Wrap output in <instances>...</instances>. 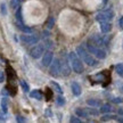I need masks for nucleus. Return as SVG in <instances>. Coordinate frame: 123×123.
<instances>
[{"label": "nucleus", "instance_id": "obj_22", "mask_svg": "<svg viewBox=\"0 0 123 123\" xmlns=\"http://www.w3.org/2000/svg\"><path fill=\"white\" fill-rule=\"evenodd\" d=\"M117 117L115 115H108V114H105L103 117H101V121H108V120H116Z\"/></svg>", "mask_w": 123, "mask_h": 123}, {"label": "nucleus", "instance_id": "obj_34", "mask_svg": "<svg viewBox=\"0 0 123 123\" xmlns=\"http://www.w3.org/2000/svg\"><path fill=\"white\" fill-rule=\"evenodd\" d=\"M1 93H2V95H6V96H7V95H8V91H7V89H6V88L2 89V91H1Z\"/></svg>", "mask_w": 123, "mask_h": 123}, {"label": "nucleus", "instance_id": "obj_18", "mask_svg": "<svg viewBox=\"0 0 123 123\" xmlns=\"http://www.w3.org/2000/svg\"><path fill=\"white\" fill-rule=\"evenodd\" d=\"M50 84H51V87H54V89H55V90H56L58 93H63V89H62V87L57 83V82L51 81V82H50Z\"/></svg>", "mask_w": 123, "mask_h": 123}, {"label": "nucleus", "instance_id": "obj_25", "mask_svg": "<svg viewBox=\"0 0 123 123\" xmlns=\"http://www.w3.org/2000/svg\"><path fill=\"white\" fill-rule=\"evenodd\" d=\"M87 112H88V115L90 114V115H98L99 114V112L97 110H95V108H87Z\"/></svg>", "mask_w": 123, "mask_h": 123}, {"label": "nucleus", "instance_id": "obj_13", "mask_svg": "<svg viewBox=\"0 0 123 123\" xmlns=\"http://www.w3.org/2000/svg\"><path fill=\"white\" fill-rule=\"evenodd\" d=\"M17 27L21 31H23L24 33H32V29L26 26V25H24L22 22H17Z\"/></svg>", "mask_w": 123, "mask_h": 123}, {"label": "nucleus", "instance_id": "obj_5", "mask_svg": "<svg viewBox=\"0 0 123 123\" xmlns=\"http://www.w3.org/2000/svg\"><path fill=\"white\" fill-rule=\"evenodd\" d=\"M50 74L53 76H58L61 74V63L59 59H53L50 64Z\"/></svg>", "mask_w": 123, "mask_h": 123}, {"label": "nucleus", "instance_id": "obj_35", "mask_svg": "<svg viewBox=\"0 0 123 123\" xmlns=\"http://www.w3.org/2000/svg\"><path fill=\"white\" fill-rule=\"evenodd\" d=\"M46 114H47V115H49V116H50V115L53 114V113H51V112H50V111H49V110H47V111H46Z\"/></svg>", "mask_w": 123, "mask_h": 123}, {"label": "nucleus", "instance_id": "obj_32", "mask_svg": "<svg viewBox=\"0 0 123 123\" xmlns=\"http://www.w3.org/2000/svg\"><path fill=\"white\" fill-rule=\"evenodd\" d=\"M5 81V74L2 71H0V83H2Z\"/></svg>", "mask_w": 123, "mask_h": 123}, {"label": "nucleus", "instance_id": "obj_38", "mask_svg": "<svg viewBox=\"0 0 123 123\" xmlns=\"http://www.w3.org/2000/svg\"><path fill=\"white\" fill-rule=\"evenodd\" d=\"M107 1H108V0H104V4H106V2H107Z\"/></svg>", "mask_w": 123, "mask_h": 123}, {"label": "nucleus", "instance_id": "obj_24", "mask_svg": "<svg viewBox=\"0 0 123 123\" xmlns=\"http://www.w3.org/2000/svg\"><path fill=\"white\" fill-rule=\"evenodd\" d=\"M56 103H57L58 105L63 106L64 104H65V98H64L63 96H58V97H57V99H56Z\"/></svg>", "mask_w": 123, "mask_h": 123}, {"label": "nucleus", "instance_id": "obj_8", "mask_svg": "<svg viewBox=\"0 0 123 123\" xmlns=\"http://www.w3.org/2000/svg\"><path fill=\"white\" fill-rule=\"evenodd\" d=\"M61 72L64 76H67V75H70V73H71L70 65H68V63H67L65 59H62L61 61Z\"/></svg>", "mask_w": 123, "mask_h": 123}, {"label": "nucleus", "instance_id": "obj_4", "mask_svg": "<svg viewBox=\"0 0 123 123\" xmlns=\"http://www.w3.org/2000/svg\"><path fill=\"white\" fill-rule=\"evenodd\" d=\"M87 50H88L90 54H93V55H95L97 58H99V59L106 58V51L103 50V49H100V48H98L97 46L88 44V46H87Z\"/></svg>", "mask_w": 123, "mask_h": 123}, {"label": "nucleus", "instance_id": "obj_20", "mask_svg": "<svg viewBox=\"0 0 123 123\" xmlns=\"http://www.w3.org/2000/svg\"><path fill=\"white\" fill-rule=\"evenodd\" d=\"M87 104L90 106H93V107H98V106H100V101L96 100V99H88Z\"/></svg>", "mask_w": 123, "mask_h": 123}, {"label": "nucleus", "instance_id": "obj_23", "mask_svg": "<svg viewBox=\"0 0 123 123\" xmlns=\"http://www.w3.org/2000/svg\"><path fill=\"white\" fill-rule=\"evenodd\" d=\"M16 19H17V22H22V9H21V7H18L16 10Z\"/></svg>", "mask_w": 123, "mask_h": 123}, {"label": "nucleus", "instance_id": "obj_7", "mask_svg": "<svg viewBox=\"0 0 123 123\" xmlns=\"http://www.w3.org/2000/svg\"><path fill=\"white\" fill-rule=\"evenodd\" d=\"M21 40H22L23 42L27 43V44H35V43H38L39 38H38L37 35L27 33V35H21Z\"/></svg>", "mask_w": 123, "mask_h": 123}, {"label": "nucleus", "instance_id": "obj_12", "mask_svg": "<svg viewBox=\"0 0 123 123\" xmlns=\"http://www.w3.org/2000/svg\"><path fill=\"white\" fill-rule=\"evenodd\" d=\"M30 97L34 98V99H37V100H42L43 95H42V92L40 91V90H33V91L30 92Z\"/></svg>", "mask_w": 123, "mask_h": 123}, {"label": "nucleus", "instance_id": "obj_2", "mask_svg": "<svg viewBox=\"0 0 123 123\" xmlns=\"http://www.w3.org/2000/svg\"><path fill=\"white\" fill-rule=\"evenodd\" d=\"M76 54L83 59V62L87 64V65H89V66H96L97 65V61L87 53V50H86L82 46H79V47L76 48Z\"/></svg>", "mask_w": 123, "mask_h": 123}, {"label": "nucleus", "instance_id": "obj_28", "mask_svg": "<svg viewBox=\"0 0 123 123\" xmlns=\"http://www.w3.org/2000/svg\"><path fill=\"white\" fill-rule=\"evenodd\" d=\"M70 121L72 123H80V122H81V120H80L79 117H76V116H72Z\"/></svg>", "mask_w": 123, "mask_h": 123}, {"label": "nucleus", "instance_id": "obj_30", "mask_svg": "<svg viewBox=\"0 0 123 123\" xmlns=\"http://www.w3.org/2000/svg\"><path fill=\"white\" fill-rule=\"evenodd\" d=\"M5 116H6V113H4V112L1 111V112H0V121H6V117H5Z\"/></svg>", "mask_w": 123, "mask_h": 123}, {"label": "nucleus", "instance_id": "obj_26", "mask_svg": "<svg viewBox=\"0 0 123 123\" xmlns=\"http://www.w3.org/2000/svg\"><path fill=\"white\" fill-rule=\"evenodd\" d=\"M0 12H1L2 15H6V14H7V9H6V4H5V2H2V4L0 5Z\"/></svg>", "mask_w": 123, "mask_h": 123}, {"label": "nucleus", "instance_id": "obj_3", "mask_svg": "<svg viewBox=\"0 0 123 123\" xmlns=\"http://www.w3.org/2000/svg\"><path fill=\"white\" fill-rule=\"evenodd\" d=\"M113 17H114V13L111 9H106V10H103V12L97 14L96 21H98V22H110Z\"/></svg>", "mask_w": 123, "mask_h": 123}, {"label": "nucleus", "instance_id": "obj_14", "mask_svg": "<svg viewBox=\"0 0 123 123\" xmlns=\"http://www.w3.org/2000/svg\"><path fill=\"white\" fill-rule=\"evenodd\" d=\"M75 114L78 115L79 117H87L88 116V112L83 108H76L75 110Z\"/></svg>", "mask_w": 123, "mask_h": 123}, {"label": "nucleus", "instance_id": "obj_6", "mask_svg": "<svg viewBox=\"0 0 123 123\" xmlns=\"http://www.w3.org/2000/svg\"><path fill=\"white\" fill-rule=\"evenodd\" d=\"M44 51V47L42 46V44H37L35 47H33V48L31 49V56L33 58H35V59H38V58H40L41 56H42V54H43Z\"/></svg>", "mask_w": 123, "mask_h": 123}, {"label": "nucleus", "instance_id": "obj_15", "mask_svg": "<svg viewBox=\"0 0 123 123\" xmlns=\"http://www.w3.org/2000/svg\"><path fill=\"white\" fill-rule=\"evenodd\" d=\"M23 2H24V0H12V1H10V7L13 9H16V8H18Z\"/></svg>", "mask_w": 123, "mask_h": 123}, {"label": "nucleus", "instance_id": "obj_10", "mask_svg": "<svg viewBox=\"0 0 123 123\" xmlns=\"http://www.w3.org/2000/svg\"><path fill=\"white\" fill-rule=\"evenodd\" d=\"M72 92L74 93V96H80L81 92H82V89L80 87V84L78 82H72Z\"/></svg>", "mask_w": 123, "mask_h": 123}, {"label": "nucleus", "instance_id": "obj_1", "mask_svg": "<svg viewBox=\"0 0 123 123\" xmlns=\"http://www.w3.org/2000/svg\"><path fill=\"white\" fill-rule=\"evenodd\" d=\"M68 62L71 63L72 68H73V71H74L75 73H78V74L83 73V71H84L83 64H82V62H81V59L79 58V56H78L76 53L71 51V53L68 54Z\"/></svg>", "mask_w": 123, "mask_h": 123}, {"label": "nucleus", "instance_id": "obj_31", "mask_svg": "<svg viewBox=\"0 0 123 123\" xmlns=\"http://www.w3.org/2000/svg\"><path fill=\"white\" fill-rule=\"evenodd\" d=\"M16 120H17V122H25V119H24L23 116H21V115H17V116H16Z\"/></svg>", "mask_w": 123, "mask_h": 123}, {"label": "nucleus", "instance_id": "obj_16", "mask_svg": "<svg viewBox=\"0 0 123 123\" xmlns=\"http://www.w3.org/2000/svg\"><path fill=\"white\" fill-rule=\"evenodd\" d=\"M1 111L4 113L8 112V104H7V98H2L1 99Z\"/></svg>", "mask_w": 123, "mask_h": 123}, {"label": "nucleus", "instance_id": "obj_11", "mask_svg": "<svg viewBox=\"0 0 123 123\" xmlns=\"http://www.w3.org/2000/svg\"><path fill=\"white\" fill-rule=\"evenodd\" d=\"M100 30L103 33H107L112 30V24L110 22H100Z\"/></svg>", "mask_w": 123, "mask_h": 123}, {"label": "nucleus", "instance_id": "obj_36", "mask_svg": "<svg viewBox=\"0 0 123 123\" xmlns=\"http://www.w3.org/2000/svg\"><path fill=\"white\" fill-rule=\"evenodd\" d=\"M117 121H119V122H123V117H117Z\"/></svg>", "mask_w": 123, "mask_h": 123}, {"label": "nucleus", "instance_id": "obj_33", "mask_svg": "<svg viewBox=\"0 0 123 123\" xmlns=\"http://www.w3.org/2000/svg\"><path fill=\"white\" fill-rule=\"evenodd\" d=\"M119 24H120V26H121V29H123V17H121V18H120Z\"/></svg>", "mask_w": 123, "mask_h": 123}, {"label": "nucleus", "instance_id": "obj_27", "mask_svg": "<svg viewBox=\"0 0 123 123\" xmlns=\"http://www.w3.org/2000/svg\"><path fill=\"white\" fill-rule=\"evenodd\" d=\"M54 23H55L54 18H53V17H49L48 22H47V27H48V29H51V27L54 26Z\"/></svg>", "mask_w": 123, "mask_h": 123}, {"label": "nucleus", "instance_id": "obj_37", "mask_svg": "<svg viewBox=\"0 0 123 123\" xmlns=\"http://www.w3.org/2000/svg\"><path fill=\"white\" fill-rule=\"evenodd\" d=\"M119 113H120V114H123V110H120V111H119Z\"/></svg>", "mask_w": 123, "mask_h": 123}, {"label": "nucleus", "instance_id": "obj_17", "mask_svg": "<svg viewBox=\"0 0 123 123\" xmlns=\"http://www.w3.org/2000/svg\"><path fill=\"white\" fill-rule=\"evenodd\" d=\"M111 111H112V106H111L110 104H104L100 108V112L104 113V114H105V113H110Z\"/></svg>", "mask_w": 123, "mask_h": 123}, {"label": "nucleus", "instance_id": "obj_9", "mask_svg": "<svg viewBox=\"0 0 123 123\" xmlns=\"http://www.w3.org/2000/svg\"><path fill=\"white\" fill-rule=\"evenodd\" d=\"M53 62V53L51 51H47L42 57V65L43 66H49Z\"/></svg>", "mask_w": 123, "mask_h": 123}, {"label": "nucleus", "instance_id": "obj_21", "mask_svg": "<svg viewBox=\"0 0 123 123\" xmlns=\"http://www.w3.org/2000/svg\"><path fill=\"white\" fill-rule=\"evenodd\" d=\"M115 71H116V73H117L120 76L123 78V64H117V65L115 66Z\"/></svg>", "mask_w": 123, "mask_h": 123}, {"label": "nucleus", "instance_id": "obj_29", "mask_svg": "<svg viewBox=\"0 0 123 123\" xmlns=\"http://www.w3.org/2000/svg\"><path fill=\"white\" fill-rule=\"evenodd\" d=\"M123 101V99L122 98H120V97H117V98H114L113 99V103H115V104H121Z\"/></svg>", "mask_w": 123, "mask_h": 123}, {"label": "nucleus", "instance_id": "obj_19", "mask_svg": "<svg viewBox=\"0 0 123 123\" xmlns=\"http://www.w3.org/2000/svg\"><path fill=\"white\" fill-rule=\"evenodd\" d=\"M19 84H21V87H22V89H23V91H24V92H29V91H30V87H29V84L26 83V81L21 80V81H19Z\"/></svg>", "mask_w": 123, "mask_h": 123}]
</instances>
